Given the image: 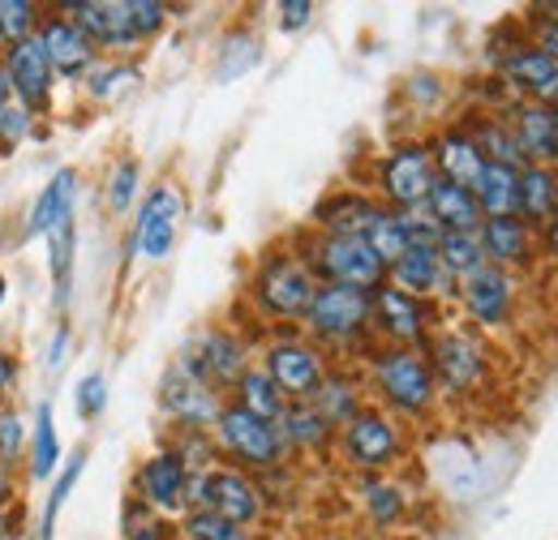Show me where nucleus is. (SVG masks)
Returning <instances> with one entry per match:
<instances>
[{
    "label": "nucleus",
    "instance_id": "1",
    "mask_svg": "<svg viewBox=\"0 0 558 540\" xmlns=\"http://www.w3.org/2000/svg\"><path fill=\"white\" fill-rule=\"evenodd\" d=\"M369 378H374L383 404L400 416H425L438 400V382H434V369L421 347H396V343L374 347Z\"/></svg>",
    "mask_w": 558,
    "mask_h": 540
},
{
    "label": "nucleus",
    "instance_id": "2",
    "mask_svg": "<svg viewBox=\"0 0 558 540\" xmlns=\"http://www.w3.org/2000/svg\"><path fill=\"white\" fill-rule=\"evenodd\" d=\"M305 267L318 283H340V287H361L374 292L387 283V267L361 236H340V232H314L301 249Z\"/></svg>",
    "mask_w": 558,
    "mask_h": 540
},
{
    "label": "nucleus",
    "instance_id": "3",
    "mask_svg": "<svg viewBox=\"0 0 558 540\" xmlns=\"http://www.w3.org/2000/svg\"><path fill=\"white\" fill-rule=\"evenodd\" d=\"M314 292H318V279L310 274L305 258L292 254V249L267 254V258L258 262V270H254V279H250V300H254L267 318H279V322L305 318Z\"/></svg>",
    "mask_w": 558,
    "mask_h": 540
},
{
    "label": "nucleus",
    "instance_id": "4",
    "mask_svg": "<svg viewBox=\"0 0 558 540\" xmlns=\"http://www.w3.org/2000/svg\"><path fill=\"white\" fill-rule=\"evenodd\" d=\"M374 309H369V292L361 287H340V283H318L310 309H305V331L310 343H327V347H352L369 335Z\"/></svg>",
    "mask_w": 558,
    "mask_h": 540
},
{
    "label": "nucleus",
    "instance_id": "5",
    "mask_svg": "<svg viewBox=\"0 0 558 540\" xmlns=\"http://www.w3.org/2000/svg\"><path fill=\"white\" fill-rule=\"evenodd\" d=\"M210 438H215V446L223 455H232L236 464L258 468V472L279 468L283 455H288L276 420H263V416H254V412H245V407L236 404H223V412L210 425Z\"/></svg>",
    "mask_w": 558,
    "mask_h": 540
},
{
    "label": "nucleus",
    "instance_id": "6",
    "mask_svg": "<svg viewBox=\"0 0 558 540\" xmlns=\"http://www.w3.org/2000/svg\"><path fill=\"white\" fill-rule=\"evenodd\" d=\"M263 489L241 472V468H210V472H190L185 489V511H210L223 515L241 528H250L263 515Z\"/></svg>",
    "mask_w": 558,
    "mask_h": 540
},
{
    "label": "nucleus",
    "instance_id": "7",
    "mask_svg": "<svg viewBox=\"0 0 558 540\" xmlns=\"http://www.w3.org/2000/svg\"><path fill=\"white\" fill-rule=\"evenodd\" d=\"M336 438H340L344 459L365 476H378L383 468H391L404 451V433H400L396 416L383 412V407H361Z\"/></svg>",
    "mask_w": 558,
    "mask_h": 540
},
{
    "label": "nucleus",
    "instance_id": "8",
    "mask_svg": "<svg viewBox=\"0 0 558 540\" xmlns=\"http://www.w3.org/2000/svg\"><path fill=\"white\" fill-rule=\"evenodd\" d=\"M434 155L425 142H400L383 155L378 163V202L409 214V210H421L425 198H429V185H434Z\"/></svg>",
    "mask_w": 558,
    "mask_h": 540
},
{
    "label": "nucleus",
    "instance_id": "9",
    "mask_svg": "<svg viewBox=\"0 0 558 540\" xmlns=\"http://www.w3.org/2000/svg\"><path fill=\"white\" fill-rule=\"evenodd\" d=\"M425 360L434 369V382L451 395H469L486 382V347L469 331H438L425 343Z\"/></svg>",
    "mask_w": 558,
    "mask_h": 540
},
{
    "label": "nucleus",
    "instance_id": "10",
    "mask_svg": "<svg viewBox=\"0 0 558 540\" xmlns=\"http://www.w3.org/2000/svg\"><path fill=\"white\" fill-rule=\"evenodd\" d=\"M369 309H374L369 327L387 339V343H396V347H425L429 343V327H434L429 300L409 296V292L383 283V287L369 292Z\"/></svg>",
    "mask_w": 558,
    "mask_h": 540
},
{
    "label": "nucleus",
    "instance_id": "11",
    "mask_svg": "<svg viewBox=\"0 0 558 540\" xmlns=\"http://www.w3.org/2000/svg\"><path fill=\"white\" fill-rule=\"evenodd\" d=\"M263 369L276 378V386L292 400V404H310L314 391H318L323 378H327V356H323L318 343L292 335V339H279V343L267 347Z\"/></svg>",
    "mask_w": 558,
    "mask_h": 540
},
{
    "label": "nucleus",
    "instance_id": "12",
    "mask_svg": "<svg viewBox=\"0 0 558 540\" xmlns=\"http://www.w3.org/2000/svg\"><path fill=\"white\" fill-rule=\"evenodd\" d=\"M159 407L181 425V429H210L215 416L223 412L219 391L207 378H198L185 360H177L163 378H159Z\"/></svg>",
    "mask_w": 558,
    "mask_h": 540
},
{
    "label": "nucleus",
    "instance_id": "13",
    "mask_svg": "<svg viewBox=\"0 0 558 540\" xmlns=\"http://www.w3.org/2000/svg\"><path fill=\"white\" fill-rule=\"evenodd\" d=\"M70 22L90 39V48H108V52H121V48H134L142 44L138 26H134V0H77L65 4Z\"/></svg>",
    "mask_w": 558,
    "mask_h": 540
},
{
    "label": "nucleus",
    "instance_id": "14",
    "mask_svg": "<svg viewBox=\"0 0 558 540\" xmlns=\"http://www.w3.org/2000/svg\"><path fill=\"white\" fill-rule=\"evenodd\" d=\"M0 65H4V73H9V86H13L17 103H22L31 116H39V112H48V108H52L57 73H52V65H48V57L39 52L35 35H31V39H22V44H9V48H4V57H0Z\"/></svg>",
    "mask_w": 558,
    "mask_h": 540
},
{
    "label": "nucleus",
    "instance_id": "15",
    "mask_svg": "<svg viewBox=\"0 0 558 540\" xmlns=\"http://www.w3.org/2000/svg\"><path fill=\"white\" fill-rule=\"evenodd\" d=\"M177 223H181V194L177 185H155L138 206L134 223V254L146 262H163L177 245Z\"/></svg>",
    "mask_w": 558,
    "mask_h": 540
},
{
    "label": "nucleus",
    "instance_id": "16",
    "mask_svg": "<svg viewBox=\"0 0 558 540\" xmlns=\"http://www.w3.org/2000/svg\"><path fill=\"white\" fill-rule=\"evenodd\" d=\"M181 360H185L198 378H207L215 391L236 386V382H241V373L250 369V352H245V343L236 339V331H228V327L203 331L198 343H194V352H185Z\"/></svg>",
    "mask_w": 558,
    "mask_h": 540
},
{
    "label": "nucleus",
    "instance_id": "17",
    "mask_svg": "<svg viewBox=\"0 0 558 540\" xmlns=\"http://www.w3.org/2000/svg\"><path fill=\"white\" fill-rule=\"evenodd\" d=\"M464 314L477 322V327H507L511 322V309H515V279L511 270L482 267L477 274H469L460 287H456Z\"/></svg>",
    "mask_w": 558,
    "mask_h": 540
},
{
    "label": "nucleus",
    "instance_id": "18",
    "mask_svg": "<svg viewBox=\"0 0 558 540\" xmlns=\"http://www.w3.org/2000/svg\"><path fill=\"white\" fill-rule=\"evenodd\" d=\"M387 283L409 292V296H421V300H442V296H456V279L442 270L438 262V249L434 241H413L391 267H387Z\"/></svg>",
    "mask_w": 558,
    "mask_h": 540
},
{
    "label": "nucleus",
    "instance_id": "19",
    "mask_svg": "<svg viewBox=\"0 0 558 540\" xmlns=\"http://www.w3.org/2000/svg\"><path fill=\"white\" fill-rule=\"evenodd\" d=\"M185 489H190V468L172 446L155 451L134 476V498L146 511H185Z\"/></svg>",
    "mask_w": 558,
    "mask_h": 540
},
{
    "label": "nucleus",
    "instance_id": "20",
    "mask_svg": "<svg viewBox=\"0 0 558 540\" xmlns=\"http://www.w3.org/2000/svg\"><path fill=\"white\" fill-rule=\"evenodd\" d=\"M502 77L524 95V103H558V61L542 44H520L502 57Z\"/></svg>",
    "mask_w": 558,
    "mask_h": 540
},
{
    "label": "nucleus",
    "instance_id": "21",
    "mask_svg": "<svg viewBox=\"0 0 558 540\" xmlns=\"http://www.w3.org/2000/svg\"><path fill=\"white\" fill-rule=\"evenodd\" d=\"M35 44L48 57V65H52L57 77L77 82V77H86L95 69V48H90V39L73 26L70 17H44L39 30H35Z\"/></svg>",
    "mask_w": 558,
    "mask_h": 540
},
{
    "label": "nucleus",
    "instance_id": "22",
    "mask_svg": "<svg viewBox=\"0 0 558 540\" xmlns=\"http://www.w3.org/2000/svg\"><path fill=\"white\" fill-rule=\"evenodd\" d=\"M482 236V249H486V262L498 270H515L529 267L533 254H537V232L520 219V214H498V219H482L477 228Z\"/></svg>",
    "mask_w": 558,
    "mask_h": 540
},
{
    "label": "nucleus",
    "instance_id": "23",
    "mask_svg": "<svg viewBox=\"0 0 558 540\" xmlns=\"http://www.w3.org/2000/svg\"><path fill=\"white\" fill-rule=\"evenodd\" d=\"M73 202H77V172L73 168H61V172H52V181L39 189V198L31 206V214H26V241H48L57 228H65L73 219Z\"/></svg>",
    "mask_w": 558,
    "mask_h": 540
},
{
    "label": "nucleus",
    "instance_id": "24",
    "mask_svg": "<svg viewBox=\"0 0 558 540\" xmlns=\"http://www.w3.org/2000/svg\"><path fill=\"white\" fill-rule=\"evenodd\" d=\"M507 125H511V134H515V142H520V150H524L529 163H546V168H555L558 163V121L550 108H542V103H515L511 116H507Z\"/></svg>",
    "mask_w": 558,
    "mask_h": 540
},
{
    "label": "nucleus",
    "instance_id": "25",
    "mask_svg": "<svg viewBox=\"0 0 558 540\" xmlns=\"http://www.w3.org/2000/svg\"><path fill=\"white\" fill-rule=\"evenodd\" d=\"M429 155H434V172L442 181L464 185V189H473V181L486 168V155H482L473 130H447V134H438L429 142Z\"/></svg>",
    "mask_w": 558,
    "mask_h": 540
},
{
    "label": "nucleus",
    "instance_id": "26",
    "mask_svg": "<svg viewBox=\"0 0 558 540\" xmlns=\"http://www.w3.org/2000/svg\"><path fill=\"white\" fill-rule=\"evenodd\" d=\"M515 214L537 232L558 214V172L546 163H524L520 168V189H515Z\"/></svg>",
    "mask_w": 558,
    "mask_h": 540
},
{
    "label": "nucleus",
    "instance_id": "27",
    "mask_svg": "<svg viewBox=\"0 0 558 540\" xmlns=\"http://www.w3.org/2000/svg\"><path fill=\"white\" fill-rule=\"evenodd\" d=\"M425 214L434 219L438 232H477L482 228V210L473 202V189L434 176L429 198H425Z\"/></svg>",
    "mask_w": 558,
    "mask_h": 540
},
{
    "label": "nucleus",
    "instance_id": "28",
    "mask_svg": "<svg viewBox=\"0 0 558 540\" xmlns=\"http://www.w3.org/2000/svg\"><path fill=\"white\" fill-rule=\"evenodd\" d=\"M361 241L378 254V262L383 267H391L409 245H413V228H409V214H400V210H391V206H374L369 210V219H365V228H361Z\"/></svg>",
    "mask_w": 558,
    "mask_h": 540
},
{
    "label": "nucleus",
    "instance_id": "29",
    "mask_svg": "<svg viewBox=\"0 0 558 540\" xmlns=\"http://www.w3.org/2000/svg\"><path fill=\"white\" fill-rule=\"evenodd\" d=\"M515 189H520V168L486 159L482 176L473 181V202H477V210H482V219L515 214Z\"/></svg>",
    "mask_w": 558,
    "mask_h": 540
},
{
    "label": "nucleus",
    "instance_id": "30",
    "mask_svg": "<svg viewBox=\"0 0 558 540\" xmlns=\"http://www.w3.org/2000/svg\"><path fill=\"white\" fill-rule=\"evenodd\" d=\"M374 206H378V198H369V194L340 189V194H331V198H323V202H318L314 223H318V232L361 236V228H365V219H369V210H374Z\"/></svg>",
    "mask_w": 558,
    "mask_h": 540
},
{
    "label": "nucleus",
    "instance_id": "31",
    "mask_svg": "<svg viewBox=\"0 0 558 540\" xmlns=\"http://www.w3.org/2000/svg\"><path fill=\"white\" fill-rule=\"evenodd\" d=\"M276 425L288 451H323L336 438V429L314 412V404H288Z\"/></svg>",
    "mask_w": 558,
    "mask_h": 540
},
{
    "label": "nucleus",
    "instance_id": "32",
    "mask_svg": "<svg viewBox=\"0 0 558 540\" xmlns=\"http://www.w3.org/2000/svg\"><path fill=\"white\" fill-rule=\"evenodd\" d=\"M310 404H314V412H318L336 433H340L352 416L365 407L361 404V386L352 382L349 373H331V369H327V378H323V386L314 391V400H310Z\"/></svg>",
    "mask_w": 558,
    "mask_h": 540
},
{
    "label": "nucleus",
    "instance_id": "33",
    "mask_svg": "<svg viewBox=\"0 0 558 540\" xmlns=\"http://www.w3.org/2000/svg\"><path fill=\"white\" fill-rule=\"evenodd\" d=\"M232 391H236V400H232V404L245 407V412H254V416H263V420H279V416H283V407L292 404L263 365H250Z\"/></svg>",
    "mask_w": 558,
    "mask_h": 540
},
{
    "label": "nucleus",
    "instance_id": "34",
    "mask_svg": "<svg viewBox=\"0 0 558 540\" xmlns=\"http://www.w3.org/2000/svg\"><path fill=\"white\" fill-rule=\"evenodd\" d=\"M434 249H438V262H442V270H447L456 283H464L469 274H477L482 267H489L486 249H482V236H477V232H438Z\"/></svg>",
    "mask_w": 558,
    "mask_h": 540
},
{
    "label": "nucleus",
    "instance_id": "35",
    "mask_svg": "<svg viewBox=\"0 0 558 540\" xmlns=\"http://www.w3.org/2000/svg\"><path fill=\"white\" fill-rule=\"evenodd\" d=\"M61 468V438H57V416L52 404L35 407V429H31V476L48 480Z\"/></svg>",
    "mask_w": 558,
    "mask_h": 540
},
{
    "label": "nucleus",
    "instance_id": "36",
    "mask_svg": "<svg viewBox=\"0 0 558 540\" xmlns=\"http://www.w3.org/2000/svg\"><path fill=\"white\" fill-rule=\"evenodd\" d=\"M361 502H365L369 519L383 524V528L404 515V493H400V484L378 480V476H365V480H361Z\"/></svg>",
    "mask_w": 558,
    "mask_h": 540
},
{
    "label": "nucleus",
    "instance_id": "37",
    "mask_svg": "<svg viewBox=\"0 0 558 540\" xmlns=\"http://www.w3.org/2000/svg\"><path fill=\"white\" fill-rule=\"evenodd\" d=\"M142 82V73L134 65H121V61H108V65H95L86 73V90H90V99H117V95H125V90H134Z\"/></svg>",
    "mask_w": 558,
    "mask_h": 540
},
{
    "label": "nucleus",
    "instance_id": "38",
    "mask_svg": "<svg viewBox=\"0 0 558 540\" xmlns=\"http://www.w3.org/2000/svg\"><path fill=\"white\" fill-rule=\"evenodd\" d=\"M48 270L57 279V305L65 309V300H70V274H73V219L48 236Z\"/></svg>",
    "mask_w": 558,
    "mask_h": 540
},
{
    "label": "nucleus",
    "instance_id": "39",
    "mask_svg": "<svg viewBox=\"0 0 558 540\" xmlns=\"http://www.w3.org/2000/svg\"><path fill=\"white\" fill-rule=\"evenodd\" d=\"M258 52H263V44H258L254 35H245V30L228 35V39H223V48H219V77H223V82H232V77L250 73V69L258 65Z\"/></svg>",
    "mask_w": 558,
    "mask_h": 540
},
{
    "label": "nucleus",
    "instance_id": "40",
    "mask_svg": "<svg viewBox=\"0 0 558 540\" xmlns=\"http://www.w3.org/2000/svg\"><path fill=\"white\" fill-rule=\"evenodd\" d=\"M39 22H44L39 4H31V0H0V39H4V48L31 39L39 30Z\"/></svg>",
    "mask_w": 558,
    "mask_h": 540
},
{
    "label": "nucleus",
    "instance_id": "41",
    "mask_svg": "<svg viewBox=\"0 0 558 540\" xmlns=\"http://www.w3.org/2000/svg\"><path fill=\"white\" fill-rule=\"evenodd\" d=\"M181 532H185V540H254L250 528H241L223 515H210V511H185Z\"/></svg>",
    "mask_w": 558,
    "mask_h": 540
},
{
    "label": "nucleus",
    "instance_id": "42",
    "mask_svg": "<svg viewBox=\"0 0 558 540\" xmlns=\"http://www.w3.org/2000/svg\"><path fill=\"white\" fill-rule=\"evenodd\" d=\"M86 468V451H73L70 459H65V468L57 472V484H52V502H48V511H44V532L39 540H52V528H57V515H61V506H65V498L73 493V484H77V476Z\"/></svg>",
    "mask_w": 558,
    "mask_h": 540
},
{
    "label": "nucleus",
    "instance_id": "43",
    "mask_svg": "<svg viewBox=\"0 0 558 540\" xmlns=\"http://www.w3.org/2000/svg\"><path fill=\"white\" fill-rule=\"evenodd\" d=\"M138 185H142V168L138 159H121L117 168H112V176H108V206L117 210V214H125L134 198H138Z\"/></svg>",
    "mask_w": 558,
    "mask_h": 540
},
{
    "label": "nucleus",
    "instance_id": "44",
    "mask_svg": "<svg viewBox=\"0 0 558 540\" xmlns=\"http://www.w3.org/2000/svg\"><path fill=\"white\" fill-rule=\"evenodd\" d=\"M177 455H181V464L190 468V472H210V459H215V438H210L207 429H181V438H177V446H172Z\"/></svg>",
    "mask_w": 558,
    "mask_h": 540
},
{
    "label": "nucleus",
    "instance_id": "45",
    "mask_svg": "<svg viewBox=\"0 0 558 540\" xmlns=\"http://www.w3.org/2000/svg\"><path fill=\"white\" fill-rule=\"evenodd\" d=\"M22 451H26V425L13 407L0 404V468H13Z\"/></svg>",
    "mask_w": 558,
    "mask_h": 540
},
{
    "label": "nucleus",
    "instance_id": "46",
    "mask_svg": "<svg viewBox=\"0 0 558 540\" xmlns=\"http://www.w3.org/2000/svg\"><path fill=\"white\" fill-rule=\"evenodd\" d=\"M104 407H108V378L104 373H86L77 382V416L82 420H95Z\"/></svg>",
    "mask_w": 558,
    "mask_h": 540
},
{
    "label": "nucleus",
    "instance_id": "47",
    "mask_svg": "<svg viewBox=\"0 0 558 540\" xmlns=\"http://www.w3.org/2000/svg\"><path fill=\"white\" fill-rule=\"evenodd\" d=\"M31 121H35V116H31L22 103H9V108L0 112V142H4V146L22 142V137L31 134Z\"/></svg>",
    "mask_w": 558,
    "mask_h": 540
},
{
    "label": "nucleus",
    "instance_id": "48",
    "mask_svg": "<svg viewBox=\"0 0 558 540\" xmlns=\"http://www.w3.org/2000/svg\"><path fill=\"white\" fill-rule=\"evenodd\" d=\"M310 17H314V4L310 0H283L279 4V26L283 30H305Z\"/></svg>",
    "mask_w": 558,
    "mask_h": 540
},
{
    "label": "nucleus",
    "instance_id": "49",
    "mask_svg": "<svg viewBox=\"0 0 558 540\" xmlns=\"http://www.w3.org/2000/svg\"><path fill=\"white\" fill-rule=\"evenodd\" d=\"M537 44H542V48L558 61V9L546 17V26H542V39H537Z\"/></svg>",
    "mask_w": 558,
    "mask_h": 540
},
{
    "label": "nucleus",
    "instance_id": "50",
    "mask_svg": "<svg viewBox=\"0 0 558 540\" xmlns=\"http://www.w3.org/2000/svg\"><path fill=\"white\" fill-rule=\"evenodd\" d=\"M13 382H17V360H13V356L0 347V400H4V391H9Z\"/></svg>",
    "mask_w": 558,
    "mask_h": 540
},
{
    "label": "nucleus",
    "instance_id": "51",
    "mask_svg": "<svg viewBox=\"0 0 558 540\" xmlns=\"http://www.w3.org/2000/svg\"><path fill=\"white\" fill-rule=\"evenodd\" d=\"M125 540H172V528L155 519V524H146L142 532H134V537H125Z\"/></svg>",
    "mask_w": 558,
    "mask_h": 540
},
{
    "label": "nucleus",
    "instance_id": "52",
    "mask_svg": "<svg viewBox=\"0 0 558 540\" xmlns=\"http://www.w3.org/2000/svg\"><path fill=\"white\" fill-rule=\"evenodd\" d=\"M65 343H70V327H61V331H57V343H52V352H48V360H52V365H61Z\"/></svg>",
    "mask_w": 558,
    "mask_h": 540
},
{
    "label": "nucleus",
    "instance_id": "53",
    "mask_svg": "<svg viewBox=\"0 0 558 540\" xmlns=\"http://www.w3.org/2000/svg\"><path fill=\"white\" fill-rule=\"evenodd\" d=\"M542 236H546V249H550V254L558 258V214L550 219V223H546V228H542Z\"/></svg>",
    "mask_w": 558,
    "mask_h": 540
},
{
    "label": "nucleus",
    "instance_id": "54",
    "mask_svg": "<svg viewBox=\"0 0 558 540\" xmlns=\"http://www.w3.org/2000/svg\"><path fill=\"white\" fill-rule=\"evenodd\" d=\"M13 103V86H9V73H4V65H0V112Z\"/></svg>",
    "mask_w": 558,
    "mask_h": 540
},
{
    "label": "nucleus",
    "instance_id": "55",
    "mask_svg": "<svg viewBox=\"0 0 558 540\" xmlns=\"http://www.w3.org/2000/svg\"><path fill=\"white\" fill-rule=\"evenodd\" d=\"M13 498V472L9 468H0V506Z\"/></svg>",
    "mask_w": 558,
    "mask_h": 540
},
{
    "label": "nucleus",
    "instance_id": "56",
    "mask_svg": "<svg viewBox=\"0 0 558 540\" xmlns=\"http://www.w3.org/2000/svg\"><path fill=\"white\" fill-rule=\"evenodd\" d=\"M0 540H9V519H4V511H0Z\"/></svg>",
    "mask_w": 558,
    "mask_h": 540
},
{
    "label": "nucleus",
    "instance_id": "57",
    "mask_svg": "<svg viewBox=\"0 0 558 540\" xmlns=\"http://www.w3.org/2000/svg\"><path fill=\"white\" fill-rule=\"evenodd\" d=\"M4 292H9V283H4V274H0V300H4Z\"/></svg>",
    "mask_w": 558,
    "mask_h": 540
},
{
    "label": "nucleus",
    "instance_id": "58",
    "mask_svg": "<svg viewBox=\"0 0 558 540\" xmlns=\"http://www.w3.org/2000/svg\"><path fill=\"white\" fill-rule=\"evenodd\" d=\"M550 112H555V121H558V103H555V108H550Z\"/></svg>",
    "mask_w": 558,
    "mask_h": 540
}]
</instances>
